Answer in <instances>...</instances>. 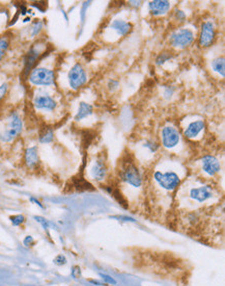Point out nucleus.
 Returning <instances> with one entry per match:
<instances>
[{"mask_svg":"<svg viewBox=\"0 0 225 286\" xmlns=\"http://www.w3.org/2000/svg\"><path fill=\"white\" fill-rule=\"evenodd\" d=\"M102 276V278H103V280L104 281H106V282H108V283H110V284H115L116 282H115V280L113 279V278H111L110 276H108V275H101Z\"/></svg>","mask_w":225,"mask_h":286,"instance_id":"obj_34","label":"nucleus"},{"mask_svg":"<svg viewBox=\"0 0 225 286\" xmlns=\"http://www.w3.org/2000/svg\"><path fill=\"white\" fill-rule=\"evenodd\" d=\"M171 17L173 19V21L177 22V24H179V25H182L186 21H187V15H186V13L184 11H182V9H180L178 7H175L173 9L172 13H171Z\"/></svg>","mask_w":225,"mask_h":286,"instance_id":"obj_24","label":"nucleus"},{"mask_svg":"<svg viewBox=\"0 0 225 286\" xmlns=\"http://www.w3.org/2000/svg\"><path fill=\"white\" fill-rule=\"evenodd\" d=\"M42 29H43V23L40 20L34 21L31 27L32 37H36L38 34L42 32Z\"/></svg>","mask_w":225,"mask_h":286,"instance_id":"obj_25","label":"nucleus"},{"mask_svg":"<svg viewBox=\"0 0 225 286\" xmlns=\"http://www.w3.org/2000/svg\"><path fill=\"white\" fill-rule=\"evenodd\" d=\"M33 244H34V240H33L32 236H31V235L26 236V238L23 240V245H24L25 246H31V245H32Z\"/></svg>","mask_w":225,"mask_h":286,"instance_id":"obj_32","label":"nucleus"},{"mask_svg":"<svg viewBox=\"0 0 225 286\" xmlns=\"http://www.w3.org/2000/svg\"><path fill=\"white\" fill-rule=\"evenodd\" d=\"M45 49L40 44L32 45L29 50L26 52L24 57V68H23V76L24 80H27L28 74L31 73L32 69L40 62L41 58L46 54Z\"/></svg>","mask_w":225,"mask_h":286,"instance_id":"obj_15","label":"nucleus"},{"mask_svg":"<svg viewBox=\"0 0 225 286\" xmlns=\"http://www.w3.org/2000/svg\"><path fill=\"white\" fill-rule=\"evenodd\" d=\"M141 4H142V2H141V1H130V2H129V5H130V6H133V7H135V8L139 7Z\"/></svg>","mask_w":225,"mask_h":286,"instance_id":"obj_35","label":"nucleus"},{"mask_svg":"<svg viewBox=\"0 0 225 286\" xmlns=\"http://www.w3.org/2000/svg\"><path fill=\"white\" fill-rule=\"evenodd\" d=\"M156 162L158 163L154 165L152 173L153 186L166 194L178 191L183 181L187 178V167L170 154L166 159Z\"/></svg>","mask_w":225,"mask_h":286,"instance_id":"obj_1","label":"nucleus"},{"mask_svg":"<svg viewBox=\"0 0 225 286\" xmlns=\"http://www.w3.org/2000/svg\"><path fill=\"white\" fill-rule=\"evenodd\" d=\"M217 40V26L212 19H207L200 23L197 35V45L201 49L211 48Z\"/></svg>","mask_w":225,"mask_h":286,"instance_id":"obj_14","label":"nucleus"},{"mask_svg":"<svg viewBox=\"0 0 225 286\" xmlns=\"http://www.w3.org/2000/svg\"><path fill=\"white\" fill-rule=\"evenodd\" d=\"M158 140L161 149L170 155L181 153L186 145V140L183 137L179 126L172 123L165 124L160 128Z\"/></svg>","mask_w":225,"mask_h":286,"instance_id":"obj_4","label":"nucleus"},{"mask_svg":"<svg viewBox=\"0 0 225 286\" xmlns=\"http://www.w3.org/2000/svg\"><path fill=\"white\" fill-rule=\"evenodd\" d=\"M117 178L122 186L135 192L141 191L145 184L144 172L131 154L126 155L120 162L117 167Z\"/></svg>","mask_w":225,"mask_h":286,"instance_id":"obj_2","label":"nucleus"},{"mask_svg":"<svg viewBox=\"0 0 225 286\" xmlns=\"http://www.w3.org/2000/svg\"><path fill=\"white\" fill-rule=\"evenodd\" d=\"M9 46H11V39L8 36L0 37V62H1L6 55Z\"/></svg>","mask_w":225,"mask_h":286,"instance_id":"obj_23","label":"nucleus"},{"mask_svg":"<svg viewBox=\"0 0 225 286\" xmlns=\"http://www.w3.org/2000/svg\"><path fill=\"white\" fill-rule=\"evenodd\" d=\"M8 92V83L3 82L0 84V102H1Z\"/></svg>","mask_w":225,"mask_h":286,"instance_id":"obj_29","label":"nucleus"},{"mask_svg":"<svg viewBox=\"0 0 225 286\" xmlns=\"http://www.w3.org/2000/svg\"><path fill=\"white\" fill-rule=\"evenodd\" d=\"M210 68L213 73L218 75L221 78L225 77V58L223 55H218L214 57L210 62Z\"/></svg>","mask_w":225,"mask_h":286,"instance_id":"obj_20","label":"nucleus"},{"mask_svg":"<svg viewBox=\"0 0 225 286\" xmlns=\"http://www.w3.org/2000/svg\"><path fill=\"white\" fill-rule=\"evenodd\" d=\"M180 191L178 193H185L187 199L194 204L201 205L205 204L213 199L216 198L217 192L215 186H213L211 183L203 182V179H195V184L192 183V181L186 182V180L183 181L181 186L179 187Z\"/></svg>","mask_w":225,"mask_h":286,"instance_id":"obj_3","label":"nucleus"},{"mask_svg":"<svg viewBox=\"0 0 225 286\" xmlns=\"http://www.w3.org/2000/svg\"><path fill=\"white\" fill-rule=\"evenodd\" d=\"M148 9L153 17H162L171 11V2L168 0H153L148 3Z\"/></svg>","mask_w":225,"mask_h":286,"instance_id":"obj_17","label":"nucleus"},{"mask_svg":"<svg viewBox=\"0 0 225 286\" xmlns=\"http://www.w3.org/2000/svg\"><path fill=\"white\" fill-rule=\"evenodd\" d=\"M119 219L122 221H126V222H135L134 219L128 218V216H119Z\"/></svg>","mask_w":225,"mask_h":286,"instance_id":"obj_37","label":"nucleus"},{"mask_svg":"<svg viewBox=\"0 0 225 286\" xmlns=\"http://www.w3.org/2000/svg\"><path fill=\"white\" fill-rule=\"evenodd\" d=\"M31 201H32V202H33L34 204H36V205H38V206H40V207H41V208H44V205H43V204H42V203H41L40 201H38L37 199L33 198V197H32V198H31Z\"/></svg>","mask_w":225,"mask_h":286,"instance_id":"obj_36","label":"nucleus"},{"mask_svg":"<svg viewBox=\"0 0 225 286\" xmlns=\"http://www.w3.org/2000/svg\"><path fill=\"white\" fill-rule=\"evenodd\" d=\"M133 29V24L129 21L124 20V19L116 18L109 22L106 26L105 32L108 34L109 37H113L114 39H123L128 36Z\"/></svg>","mask_w":225,"mask_h":286,"instance_id":"obj_16","label":"nucleus"},{"mask_svg":"<svg viewBox=\"0 0 225 286\" xmlns=\"http://www.w3.org/2000/svg\"><path fill=\"white\" fill-rule=\"evenodd\" d=\"M161 151L159 140L155 136L141 137L135 145V151L133 159L137 163L142 162H156V156Z\"/></svg>","mask_w":225,"mask_h":286,"instance_id":"obj_9","label":"nucleus"},{"mask_svg":"<svg viewBox=\"0 0 225 286\" xmlns=\"http://www.w3.org/2000/svg\"><path fill=\"white\" fill-rule=\"evenodd\" d=\"M106 87L108 88V91H109L110 93H114V92H116V91L120 88V82L116 81V80H112V78H110V80H109L108 82H107Z\"/></svg>","mask_w":225,"mask_h":286,"instance_id":"obj_26","label":"nucleus"},{"mask_svg":"<svg viewBox=\"0 0 225 286\" xmlns=\"http://www.w3.org/2000/svg\"><path fill=\"white\" fill-rule=\"evenodd\" d=\"M197 39L194 29L187 26L174 28L168 36V44L174 50H186L193 46Z\"/></svg>","mask_w":225,"mask_h":286,"instance_id":"obj_11","label":"nucleus"},{"mask_svg":"<svg viewBox=\"0 0 225 286\" xmlns=\"http://www.w3.org/2000/svg\"><path fill=\"white\" fill-rule=\"evenodd\" d=\"M23 131V120L17 111L7 114L3 120L0 121V144H12Z\"/></svg>","mask_w":225,"mask_h":286,"instance_id":"obj_5","label":"nucleus"},{"mask_svg":"<svg viewBox=\"0 0 225 286\" xmlns=\"http://www.w3.org/2000/svg\"><path fill=\"white\" fill-rule=\"evenodd\" d=\"M54 263L56 264V265H64V264H65L66 263V258L64 257V255H57L56 257L54 258Z\"/></svg>","mask_w":225,"mask_h":286,"instance_id":"obj_31","label":"nucleus"},{"mask_svg":"<svg viewBox=\"0 0 225 286\" xmlns=\"http://www.w3.org/2000/svg\"><path fill=\"white\" fill-rule=\"evenodd\" d=\"M173 58H174V54L172 51L164 50V51L160 52L157 56H156L155 65L157 67H163L167 63L173 61Z\"/></svg>","mask_w":225,"mask_h":286,"instance_id":"obj_21","label":"nucleus"},{"mask_svg":"<svg viewBox=\"0 0 225 286\" xmlns=\"http://www.w3.org/2000/svg\"><path fill=\"white\" fill-rule=\"evenodd\" d=\"M32 104L35 112L46 116H54V114L60 110L61 100L58 95L47 91L46 87H37L32 96Z\"/></svg>","mask_w":225,"mask_h":286,"instance_id":"obj_7","label":"nucleus"},{"mask_svg":"<svg viewBox=\"0 0 225 286\" xmlns=\"http://www.w3.org/2000/svg\"><path fill=\"white\" fill-rule=\"evenodd\" d=\"M9 220H11L14 226L18 227V226H21L25 222V216L23 214H16L13 216H9Z\"/></svg>","mask_w":225,"mask_h":286,"instance_id":"obj_27","label":"nucleus"},{"mask_svg":"<svg viewBox=\"0 0 225 286\" xmlns=\"http://www.w3.org/2000/svg\"><path fill=\"white\" fill-rule=\"evenodd\" d=\"M54 140V131L52 128H45L38 136V142L41 144H50Z\"/></svg>","mask_w":225,"mask_h":286,"instance_id":"obj_22","label":"nucleus"},{"mask_svg":"<svg viewBox=\"0 0 225 286\" xmlns=\"http://www.w3.org/2000/svg\"><path fill=\"white\" fill-rule=\"evenodd\" d=\"M34 219L36 220V222H38V223H40V224L44 227V229H48L49 227L51 226V223L48 222L46 219L42 218V216H34Z\"/></svg>","mask_w":225,"mask_h":286,"instance_id":"obj_30","label":"nucleus"},{"mask_svg":"<svg viewBox=\"0 0 225 286\" xmlns=\"http://www.w3.org/2000/svg\"><path fill=\"white\" fill-rule=\"evenodd\" d=\"M24 163L29 170H35L40 164V155L36 146L28 147L24 152Z\"/></svg>","mask_w":225,"mask_h":286,"instance_id":"obj_19","label":"nucleus"},{"mask_svg":"<svg viewBox=\"0 0 225 286\" xmlns=\"http://www.w3.org/2000/svg\"><path fill=\"white\" fill-rule=\"evenodd\" d=\"M87 172H89L90 178L95 182H105L109 175V165L106 153L99 152L95 154L89 163Z\"/></svg>","mask_w":225,"mask_h":286,"instance_id":"obj_12","label":"nucleus"},{"mask_svg":"<svg viewBox=\"0 0 225 286\" xmlns=\"http://www.w3.org/2000/svg\"><path fill=\"white\" fill-rule=\"evenodd\" d=\"M195 163L198 164L197 169L201 175V179L215 178L222 170L220 160L214 154H204Z\"/></svg>","mask_w":225,"mask_h":286,"instance_id":"obj_13","label":"nucleus"},{"mask_svg":"<svg viewBox=\"0 0 225 286\" xmlns=\"http://www.w3.org/2000/svg\"><path fill=\"white\" fill-rule=\"evenodd\" d=\"M179 128L184 139L187 142H198L207 130V123L204 119L198 116H190L182 120Z\"/></svg>","mask_w":225,"mask_h":286,"instance_id":"obj_10","label":"nucleus"},{"mask_svg":"<svg viewBox=\"0 0 225 286\" xmlns=\"http://www.w3.org/2000/svg\"><path fill=\"white\" fill-rule=\"evenodd\" d=\"M57 72L51 65H45L43 57L27 76L28 83L35 87H51L56 85Z\"/></svg>","mask_w":225,"mask_h":286,"instance_id":"obj_6","label":"nucleus"},{"mask_svg":"<svg viewBox=\"0 0 225 286\" xmlns=\"http://www.w3.org/2000/svg\"><path fill=\"white\" fill-rule=\"evenodd\" d=\"M64 82L67 91L77 93L89 82V74L82 63L75 61L67 67L64 73Z\"/></svg>","mask_w":225,"mask_h":286,"instance_id":"obj_8","label":"nucleus"},{"mask_svg":"<svg viewBox=\"0 0 225 286\" xmlns=\"http://www.w3.org/2000/svg\"><path fill=\"white\" fill-rule=\"evenodd\" d=\"M175 93V87L172 86V85H166L164 86V91H163V97L165 98V99H171V98L173 97Z\"/></svg>","mask_w":225,"mask_h":286,"instance_id":"obj_28","label":"nucleus"},{"mask_svg":"<svg viewBox=\"0 0 225 286\" xmlns=\"http://www.w3.org/2000/svg\"><path fill=\"white\" fill-rule=\"evenodd\" d=\"M72 276L73 278H79L80 277V269L78 266H74L72 269Z\"/></svg>","mask_w":225,"mask_h":286,"instance_id":"obj_33","label":"nucleus"},{"mask_svg":"<svg viewBox=\"0 0 225 286\" xmlns=\"http://www.w3.org/2000/svg\"><path fill=\"white\" fill-rule=\"evenodd\" d=\"M94 115H95V106L92 103L86 101H79L76 114L74 116V121L79 123L84 120L90 119V118L93 117Z\"/></svg>","mask_w":225,"mask_h":286,"instance_id":"obj_18","label":"nucleus"}]
</instances>
